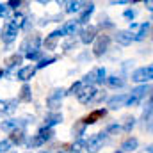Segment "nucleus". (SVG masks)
Listing matches in <instances>:
<instances>
[{
	"instance_id": "1",
	"label": "nucleus",
	"mask_w": 153,
	"mask_h": 153,
	"mask_svg": "<svg viewBox=\"0 0 153 153\" xmlns=\"http://www.w3.org/2000/svg\"><path fill=\"white\" fill-rule=\"evenodd\" d=\"M107 141H109V135L105 132L94 134L89 139H84V150L85 153H96L103 148V144H107Z\"/></svg>"
},
{
	"instance_id": "2",
	"label": "nucleus",
	"mask_w": 153,
	"mask_h": 153,
	"mask_svg": "<svg viewBox=\"0 0 153 153\" xmlns=\"http://www.w3.org/2000/svg\"><path fill=\"white\" fill-rule=\"evenodd\" d=\"M66 96V89L64 87H55L48 96H46V107L50 112H57V109L62 105V100Z\"/></svg>"
},
{
	"instance_id": "3",
	"label": "nucleus",
	"mask_w": 153,
	"mask_h": 153,
	"mask_svg": "<svg viewBox=\"0 0 153 153\" xmlns=\"http://www.w3.org/2000/svg\"><path fill=\"white\" fill-rule=\"evenodd\" d=\"M109 46H111V36H107L105 32L98 34L96 39L93 41V55L94 57H103L109 52Z\"/></svg>"
},
{
	"instance_id": "4",
	"label": "nucleus",
	"mask_w": 153,
	"mask_h": 153,
	"mask_svg": "<svg viewBox=\"0 0 153 153\" xmlns=\"http://www.w3.org/2000/svg\"><path fill=\"white\" fill-rule=\"evenodd\" d=\"M41 43H43V39L41 36L38 34H29V36H25V39L22 41V45H20V55L23 53H29V52H32V50H39V46H41Z\"/></svg>"
},
{
	"instance_id": "5",
	"label": "nucleus",
	"mask_w": 153,
	"mask_h": 153,
	"mask_svg": "<svg viewBox=\"0 0 153 153\" xmlns=\"http://www.w3.org/2000/svg\"><path fill=\"white\" fill-rule=\"evenodd\" d=\"M132 82L135 84H150V80L153 78V66H143V68H137L134 73H132Z\"/></svg>"
},
{
	"instance_id": "6",
	"label": "nucleus",
	"mask_w": 153,
	"mask_h": 153,
	"mask_svg": "<svg viewBox=\"0 0 153 153\" xmlns=\"http://www.w3.org/2000/svg\"><path fill=\"white\" fill-rule=\"evenodd\" d=\"M18 32H20V29H18V25L14 23V22H7L5 25H4V29H2V41L5 43V45H11L14 39L18 38Z\"/></svg>"
},
{
	"instance_id": "7",
	"label": "nucleus",
	"mask_w": 153,
	"mask_h": 153,
	"mask_svg": "<svg viewBox=\"0 0 153 153\" xmlns=\"http://www.w3.org/2000/svg\"><path fill=\"white\" fill-rule=\"evenodd\" d=\"M96 93H98V89H96L94 85H82V89L78 91L76 98H78V102H80L82 105H89V103L94 100Z\"/></svg>"
},
{
	"instance_id": "8",
	"label": "nucleus",
	"mask_w": 153,
	"mask_h": 153,
	"mask_svg": "<svg viewBox=\"0 0 153 153\" xmlns=\"http://www.w3.org/2000/svg\"><path fill=\"white\" fill-rule=\"evenodd\" d=\"M98 36V29L96 25H85L82 30H80V43L82 45H91Z\"/></svg>"
},
{
	"instance_id": "9",
	"label": "nucleus",
	"mask_w": 153,
	"mask_h": 153,
	"mask_svg": "<svg viewBox=\"0 0 153 153\" xmlns=\"http://www.w3.org/2000/svg\"><path fill=\"white\" fill-rule=\"evenodd\" d=\"M126 98H128V94H125V93L114 94V96H111V98L107 100V107H109L111 111H117V109H121V107L126 105Z\"/></svg>"
},
{
	"instance_id": "10",
	"label": "nucleus",
	"mask_w": 153,
	"mask_h": 153,
	"mask_svg": "<svg viewBox=\"0 0 153 153\" xmlns=\"http://www.w3.org/2000/svg\"><path fill=\"white\" fill-rule=\"evenodd\" d=\"M94 13V4L93 2H89V4H85L84 7H82V11H80V14H78V18H76V23L78 25H87L89 23V18H91V14Z\"/></svg>"
},
{
	"instance_id": "11",
	"label": "nucleus",
	"mask_w": 153,
	"mask_h": 153,
	"mask_svg": "<svg viewBox=\"0 0 153 153\" xmlns=\"http://www.w3.org/2000/svg\"><path fill=\"white\" fill-rule=\"evenodd\" d=\"M11 144H14V146H22V144H25V141H27V132H25V128H16V130H13L11 132V137L7 139Z\"/></svg>"
},
{
	"instance_id": "12",
	"label": "nucleus",
	"mask_w": 153,
	"mask_h": 153,
	"mask_svg": "<svg viewBox=\"0 0 153 153\" xmlns=\"http://www.w3.org/2000/svg\"><path fill=\"white\" fill-rule=\"evenodd\" d=\"M150 93H152V85L150 84H141V85H137V87H134L132 89V93H130V96H134L135 100H143V98H150Z\"/></svg>"
},
{
	"instance_id": "13",
	"label": "nucleus",
	"mask_w": 153,
	"mask_h": 153,
	"mask_svg": "<svg viewBox=\"0 0 153 153\" xmlns=\"http://www.w3.org/2000/svg\"><path fill=\"white\" fill-rule=\"evenodd\" d=\"M36 71H38V70H36L34 66H23V68H20V70L16 71V80H22V82L27 84L32 76L36 75Z\"/></svg>"
},
{
	"instance_id": "14",
	"label": "nucleus",
	"mask_w": 153,
	"mask_h": 153,
	"mask_svg": "<svg viewBox=\"0 0 153 153\" xmlns=\"http://www.w3.org/2000/svg\"><path fill=\"white\" fill-rule=\"evenodd\" d=\"M116 43L117 45H121V46H128V45H132L134 43V34L130 32V30H117L116 32Z\"/></svg>"
},
{
	"instance_id": "15",
	"label": "nucleus",
	"mask_w": 153,
	"mask_h": 153,
	"mask_svg": "<svg viewBox=\"0 0 153 153\" xmlns=\"http://www.w3.org/2000/svg\"><path fill=\"white\" fill-rule=\"evenodd\" d=\"M61 36H66V38H73L76 32H78V23L76 20H71V22H66L61 29Z\"/></svg>"
},
{
	"instance_id": "16",
	"label": "nucleus",
	"mask_w": 153,
	"mask_h": 153,
	"mask_svg": "<svg viewBox=\"0 0 153 153\" xmlns=\"http://www.w3.org/2000/svg\"><path fill=\"white\" fill-rule=\"evenodd\" d=\"M105 84L111 87V89H123L125 85H126V80H125V76H117V75H111L105 78Z\"/></svg>"
},
{
	"instance_id": "17",
	"label": "nucleus",
	"mask_w": 153,
	"mask_h": 153,
	"mask_svg": "<svg viewBox=\"0 0 153 153\" xmlns=\"http://www.w3.org/2000/svg\"><path fill=\"white\" fill-rule=\"evenodd\" d=\"M62 114L61 112H48V114L45 116V125L43 126H46V128H53L55 125H59V123H62Z\"/></svg>"
},
{
	"instance_id": "18",
	"label": "nucleus",
	"mask_w": 153,
	"mask_h": 153,
	"mask_svg": "<svg viewBox=\"0 0 153 153\" xmlns=\"http://www.w3.org/2000/svg\"><path fill=\"white\" fill-rule=\"evenodd\" d=\"M61 38V30L57 29V30H53V32H50L46 39L43 41V45H45V50H53L55 46H57V41Z\"/></svg>"
},
{
	"instance_id": "19",
	"label": "nucleus",
	"mask_w": 153,
	"mask_h": 153,
	"mask_svg": "<svg viewBox=\"0 0 153 153\" xmlns=\"http://www.w3.org/2000/svg\"><path fill=\"white\" fill-rule=\"evenodd\" d=\"M150 29H152V22L139 23V29H137L135 34H134V41H143V39L150 34Z\"/></svg>"
},
{
	"instance_id": "20",
	"label": "nucleus",
	"mask_w": 153,
	"mask_h": 153,
	"mask_svg": "<svg viewBox=\"0 0 153 153\" xmlns=\"http://www.w3.org/2000/svg\"><path fill=\"white\" fill-rule=\"evenodd\" d=\"M105 114H107V111H105V109H96V111H93L91 114L87 116V117H84V119H82V123H84L85 126H87V125H94L100 117H105Z\"/></svg>"
},
{
	"instance_id": "21",
	"label": "nucleus",
	"mask_w": 153,
	"mask_h": 153,
	"mask_svg": "<svg viewBox=\"0 0 153 153\" xmlns=\"http://www.w3.org/2000/svg\"><path fill=\"white\" fill-rule=\"evenodd\" d=\"M139 146V141L137 137H126L121 144V153H130V152H135Z\"/></svg>"
},
{
	"instance_id": "22",
	"label": "nucleus",
	"mask_w": 153,
	"mask_h": 153,
	"mask_svg": "<svg viewBox=\"0 0 153 153\" xmlns=\"http://www.w3.org/2000/svg\"><path fill=\"white\" fill-rule=\"evenodd\" d=\"M18 107V100L16 98H9L5 102H2V107H0V112L2 114H13Z\"/></svg>"
},
{
	"instance_id": "23",
	"label": "nucleus",
	"mask_w": 153,
	"mask_h": 153,
	"mask_svg": "<svg viewBox=\"0 0 153 153\" xmlns=\"http://www.w3.org/2000/svg\"><path fill=\"white\" fill-rule=\"evenodd\" d=\"M143 123H144V128L148 132H152V96L148 98V105H146L144 114H143Z\"/></svg>"
},
{
	"instance_id": "24",
	"label": "nucleus",
	"mask_w": 153,
	"mask_h": 153,
	"mask_svg": "<svg viewBox=\"0 0 153 153\" xmlns=\"http://www.w3.org/2000/svg\"><path fill=\"white\" fill-rule=\"evenodd\" d=\"M36 135H38L39 139L43 141V144H45V143H48V141H52V139H53L55 132H53V128H46V126H41V128L38 130V134H36Z\"/></svg>"
},
{
	"instance_id": "25",
	"label": "nucleus",
	"mask_w": 153,
	"mask_h": 153,
	"mask_svg": "<svg viewBox=\"0 0 153 153\" xmlns=\"http://www.w3.org/2000/svg\"><path fill=\"white\" fill-rule=\"evenodd\" d=\"M0 128L4 130V132H13V130H16V128H20V121L18 119H4L2 123H0Z\"/></svg>"
},
{
	"instance_id": "26",
	"label": "nucleus",
	"mask_w": 153,
	"mask_h": 153,
	"mask_svg": "<svg viewBox=\"0 0 153 153\" xmlns=\"http://www.w3.org/2000/svg\"><path fill=\"white\" fill-rule=\"evenodd\" d=\"M85 125L82 123V119L80 121H76L75 125H73V128H71V134H73V137H75V141H78V139H82V135L85 134Z\"/></svg>"
},
{
	"instance_id": "27",
	"label": "nucleus",
	"mask_w": 153,
	"mask_h": 153,
	"mask_svg": "<svg viewBox=\"0 0 153 153\" xmlns=\"http://www.w3.org/2000/svg\"><path fill=\"white\" fill-rule=\"evenodd\" d=\"M22 61H23V55H20V53H14V55H11V57L7 59V62H5L7 66H5V70H4V71L7 73V71H9V70H13L14 66L22 64Z\"/></svg>"
},
{
	"instance_id": "28",
	"label": "nucleus",
	"mask_w": 153,
	"mask_h": 153,
	"mask_svg": "<svg viewBox=\"0 0 153 153\" xmlns=\"http://www.w3.org/2000/svg\"><path fill=\"white\" fill-rule=\"evenodd\" d=\"M18 102H30L32 100V93H30V85L29 84H23L22 91H20V96L16 98Z\"/></svg>"
},
{
	"instance_id": "29",
	"label": "nucleus",
	"mask_w": 153,
	"mask_h": 153,
	"mask_svg": "<svg viewBox=\"0 0 153 153\" xmlns=\"http://www.w3.org/2000/svg\"><path fill=\"white\" fill-rule=\"evenodd\" d=\"M66 5H68L66 7V13L68 14H75V13H80L82 11V7L85 5V2H78V0L76 2H66Z\"/></svg>"
},
{
	"instance_id": "30",
	"label": "nucleus",
	"mask_w": 153,
	"mask_h": 153,
	"mask_svg": "<svg viewBox=\"0 0 153 153\" xmlns=\"http://www.w3.org/2000/svg\"><path fill=\"white\" fill-rule=\"evenodd\" d=\"M57 61V55H48V57H41L38 61V64L34 66L36 70H43V68H46V66H50L52 62H55Z\"/></svg>"
},
{
	"instance_id": "31",
	"label": "nucleus",
	"mask_w": 153,
	"mask_h": 153,
	"mask_svg": "<svg viewBox=\"0 0 153 153\" xmlns=\"http://www.w3.org/2000/svg\"><path fill=\"white\" fill-rule=\"evenodd\" d=\"M134 126H135V117H134V116H125V117H123L121 130H125V132H132Z\"/></svg>"
},
{
	"instance_id": "32",
	"label": "nucleus",
	"mask_w": 153,
	"mask_h": 153,
	"mask_svg": "<svg viewBox=\"0 0 153 153\" xmlns=\"http://www.w3.org/2000/svg\"><path fill=\"white\" fill-rule=\"evenodd\" d=\"M105 78H107V70L105 68H96V80H94V84L96 85H103L105 84Z\"/></svg>"
},
{
	"instance_id": "33",
	"label": "nucleus",
	"mask_w": 153,
	"mask_h": 153,
	"mask_svg": "<svg viewBox=\"0 0 153 153\" xmlns=\"http://www.w3.org/2000/svg\"><path fill=\"white\" fill-rule=\"evenodd\" d=\"M25 144H27V148H39V146H43V141L39 139L38 135H32V137H29L27 141H25Z\"/></svg>"
},
{
	"instance_id": "34",
	"label": "nucleus",
	"mask_w": 153,
	"mask_h": 153,
	"mask_svg": "<svg viewBox=\"0 0 153 153\" xmlns=\"http://www.w3.org/2000/svg\"><path fill=\"white\" fill-rule=\"evenodd\" d=\"M82 85H84V84H82V80H76V82H73V84H71V87H70V89H66V96H68V94H70V96H75V94H78V91L82 89Z\"/></svg>"
},
{
	"instance_id": "35",
	"label": "nucleus",
	"mask_w": 153,
	"mask_h": 153,
	"mask_svg": "<svg viewBox=\"0 0 153 153\" xmlns=\"http://www.w3.org/2000/svg\"><path fill=\"white\" fill-rule=\"evenodd\" d=\"M112 27H114V23H112L105 14H102V16H100V23H98L96 29H112Z\"/></svg>"
},
{
	"instance_id": "36",
	"label": "nucleus",
	"mask_w": 153,
	"mask_h": 153,
	"mask_svg": "<svg viewBox=\"0 0 153 153\" xmlns=\"http://www.w3.org/2000/svg\"><path fill=\"white\" fill-rule=\"evenodd\" d=\"M76 45H78V39L73 36V38H68L64 43H62V48H64V50H75Z\"/></svg>"
},
{
	"instance_id": "37",
	"label": "nucleus",
	"mask_w": 153,
	"mask_h": 153,
	"mask_svg": "<svg viewBox=\"0 0 153 153\" xmlns=\"http://www.w3.org/2000/svg\"><path fill=\"white\" fill-rule=\"evenodd\" d=\"M30 25H34V16H25V20H23V23L20 25V30H25V32H29V29H30Z\"/></svg>"
},
{
	"instance_id": "38",
	"label": "nucleus",
	"mask_w": 153,
	"mask_h": 153,
	"mask_svg": "<svg viewBox=\"0 0 153 153\" xmlns=\"http://www.w3.org/2000/svg\"><path fill=\"white\" fill-rule=\"evenodd\" d=\"M41 57H43V50H32V52L25 53V59H29V61H39Z\"/></svg>"
},
{
	"instance_id": "39",
	"label": "nucleus",
	"mask_w": 153,
	"mask_h": 153,
	"mask_svg": "<svg viewBox=\"0 0 153 153\" xmlns=\"http://www.w3.org/2000/svg\"><path fill=\"white\" fill-rule=\"evenodd\" d=\"M5 5H7V9H13V11H18L22 5H23V2H20V0H9V2H5Z\"/></svg>"
},
{
	"instance_id": "40",
	"label": "nucleus",
	"mask_w": 153,
	"mask_h": 153,
	"mask_svg": "<svg viewBox=\"0 0 153 153\" xmlns=\"http://www.w3.org/2000/svg\"><path fill=\"white\" fill-rule=\"evenodd\" d=\"M119 132H121V125H117V123L109 125V126H107V130H105V134H107V135H111V134H119Z\"/></svg>"
},
{
	"instance_id": "41",
	"label": "nucleus",
	"mask_w": 153,
	"mask_h": 153,
	"mask_svg": "<svg viewBox=\"0 0 153 153\" xmlns=\"http://www.w3.org/2000/svg\"><path fill=\"white\" fill-rule=\"evenodd\" d=\"M11 148H13V144H11L7 139L0 141V153H9V152H11Z\"/></svg>"
},
{
	"instance_id": "42",
	"label": "nucleus",
	"mask_w": 153,
	"mask_h": 153,
	"mask_svg": "<svg viewBox=\"0 0 153 153\" xmlns=\"http://www.w3.org/2000/svg\"><path fill=\"white\" fill-rule=\"evenodd\" d=\"M123 16H125L126 20H130V22H132V20L137 16V11H135V9H126V11L123 13Z\"/></svg>"
},
{
	"instance_id": "43",
	"label": "nucleus",
	"mask_w": 153,
	"mask_h": 153,
	"mask_svg": "<svg viewBox=\"0 0 153 153\" xmlns=\"http://www.w3.org/2000/svg\"><path fill=\"white\" fill-rule=\"evenodd\" d=\"M7 14V5L5 4H0V18H4Z\"/></svg>"
},
{
	"instance_id": "44",
	"label": "nucleus",
	"mask_w": 153,
	"mask_h": 153,
	"mask_svg": "<svg viewBox=\"0 0 153 153\" xmlns=\"http://www.w3.org/2000/svg\"><path fill=\"white\" fill-rule=\"evenodd\" d=\"M144 5H146V9H148V11H152V9H153V7H152V5H153V2H152V0L144 2Z\"/></svg>"
},
{
	"instance_id": "45",
	"label": "nucleus",
	"mask_w": 153,
	"mask_h": 153,
	"mask_svg": "<svg viewBox=\"0 0 153 153\" xmlns=\"http://www.w3.org/2000/svg\"><path fill=\"white\" fill-rule=\"evenodd\" d=\"M55 153H70V152H68V150H57Z\"/></svg>"
},
{
	"instance_id": "46",
	"label": "nucleus",
	"mask_w": 153,
	"mask_h": 153,
	"mask_svg": "<svg viewBox=\"0 0 153 153\" xmlns=\"http://www.w3.org/2000/svg\"><path fill=\"white\" fill-rule=\"evenodd\" d=\"M4 75H5V71H4V70H0V78H2Z\"/></svg>"
},
{
	"instance_id": "47",
	"label": "nucleus",
	"mask_w": 153,
	"mask_h": 153,
	"mask_svg": "<svg viewBox=\"0 0 153 153\" xmlns=\"http://www.w3.org/2000/svg\"><path fill=\"white\" fill-rule=\"evenodd\" d=\"M9 153H16V152H9Z\"/></svg>"
},
{
	"instance_id": "48",
	"label": "nucleus",
	"mask_w": 153,
	"mask_h": 153,
	"mask_svg": "<svg viewBox=\"0 0 153 153\" xmlns=\"http://www.w3.org/2000/svg\"><path fill=\"white\" fill-rule=\"evenodd\" d=\"M41 153H46V152H41Z\"/></svg>"
}]
</instances>
